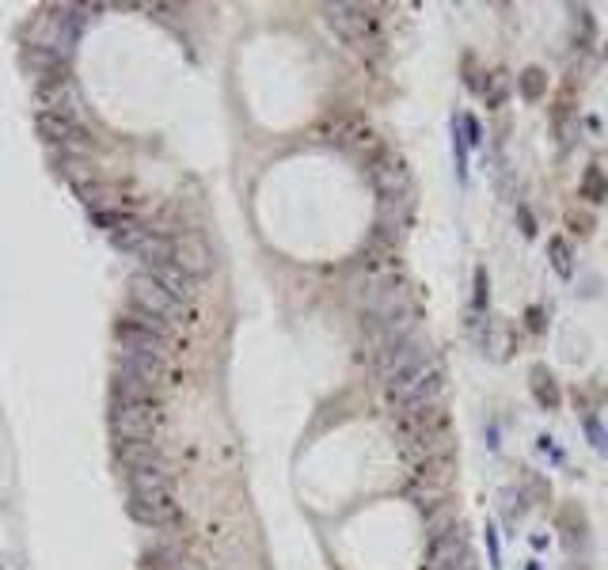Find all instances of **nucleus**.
<instances>
[{
	"label": "nucleus",
	"mask_w": 608,
	"mask_h": 570,
	"mask_svg": "<svg viewBox=\"0 0 608 570\" xmlns=\"http://www.w3.org/2000/svg\"><path fill=\"white\" fill-rule=\"evenodd\" d=\"M384 392H388V399H392L396 415H403V411H415V407L441 403V392H445V369H441V361H437V358L422 361V365H418V369H411L407 377L392 380Z\"/></svg>",
	"instance_id": "1"
},
{
	"label": "nucleus",
	"mask_w": 608,
	"mask_h": 570,
	"mask_svg": "<svg viewBox=\"0 0 608 570\" xmlns=\"http://www.w3.org/2000/svg\"><path fill=\"white\" fill-rule=\"evenodd\" d=\"M323 16H327V27H331L350 50H361V54L380 50V27L377 19L369 16V8H361V4H327Z\"/></svg>",
	"instance_id": "2"
},
{
	"label": "nucleus",
	"mask_w": 608,
	"mask_h": 570,
	"mask_svg": "<svg viewBox=\"0 0 608 570\" xmlns=\"http://www.w3.org/2000/svg\"><path fill=\"white\" fill-rule=\"evenodd\" d=\"M160 426L156 399H111V430L122 441H152Z\"/></svg>",
	"instance_id": "3"
},
{
	"label": "nucleus",
	"mask_w": 608,
	"mask_h": 570,
	"mask_svg": "<svg viewBox=\"0 0 608 570\" xmlns=\"http://www.w3.org/2000/svg\"><path fill=\"white\" fill-rule=\"evenodd\" d=\"M453 456H434V460H426V464H418L415 468V483H411V498H415L418 506L426 513L441 510V506H449V494H453Z\"/></svg>",
	"instance_id": "4"
},
{
	"label": "nucleus",
	"mask_w": 608,
	"mask_h": 570,
	"mask_svg": "<svg viewBox=\"0 0 608 570\" xmlns=\"http://www.w3.org/2000/svg\"><path fill=\"white\" fill-rule=\"evenodd\" d=\"M130 308L141 312V316H149V320H160L168 323V327H175V323L183 320V308H187V304H179L152 274L141 270V274L130 278Z\"/></svg>",
	"instance_id": "5"
},
{
	"label": "nucleus",
	"mask_w": 608,
	"mask_h": 570,
	"mask_svg": "<svg viewBox=\"0 0 608 570\" xmlns=\"http://www.w3.org/2000/svg\"><path fill=\"white\" fill-rule=\"evenodd\" d=\"M377 358V377L380 384L388 388L392 380L407 377L411 369H418L422 361H430L434 354H430V342L422 339V335H407L403 342H396V346H388V350H380V354H373Z\"/></svg>",
	"instance_id": "6"
},
{
	"label": "nucleus",
	"mask_w": 608,
	"mask_h": 570,
	"mask_svg": "<svg viewBox=\"0 0 608 570\" xmlns=\"http://www.w3.org/2000/svg\"><path fill=\"white\" fill-rule=\"evenodd\" d=\"M426 570H475L472 548H468V532L464 525L430 536V551H426Z\"/></svg>",
	"instance_id": "7"
},
{
	"label": "nucleus",
	"mask_w": 608,
	"mask_h": 570,
	"mask_svg": "<svg viewBox=\"0 0 608 570\" xmlns=\"http://www.w3.org/2000/svg\"><path fill=\"white\" fill-rule=\"evenodd\" d=\"M126 513H130L137 525L145 529H171L179 521V506L171 491H145V494H130L126 498Z\"/></svg>",
	"instance_id": "8"
},
{
	"label": "nucleus",
	"mask_w": 608,
	"mask_h": 570,
	"mask_svg": "<svg viewBox=\"0 0 608 570\" xmlns=\"http://www.w3.org/2000/svg\"><path fill=\"white\" fill-rule=\"evenodd\" d=\"M369 175H373V187H377L380 202H411L415 183H411V171H407L403 160H396V156H380V160H373Z\"/></svg>",
	"instance_id": "9"
},
{
	"label": "nucleus",
	"mask_w": 608,
	"mask_h": 570,
	"mask_svg": "<svg viewBox=\"0 0 608 570\" xmlns=\"http://www.w3.org/2000/svg\"><path fill=\"white\" fill-rule=\"evenodd\" d=\"M38 133L50 141V145H61V149H69V156L88 149V130L76 122V118H57V114H42L38 111L35 118Z\"/></svg>",
	"instance_id": "10"
},
{
	"label": "nucleus",
	"mask_w": 608,
	"mask_h": 570,
	"mask_svg": "<svg viewBox=\"0 0 608 570\" xmlns=\"http://www.w3.org/2000/svg\"><path fill=\"white\" fill-rule=\"evenodd\" d=\"M114 335H118V346H122V354H141V358H156L164 361V335H156L149 327H141V323H133L130 316L126 320H118L114 327Z\"/></svg>",
	"instance_id": "11"
},
{
	"label": "nucleus",
	"mask_w": 608,
	"mask_h": 570,
	"mask_svg": "<svg viewBox=\"0 0 608 570\" xmlns=\"http://www.w3.org/2000/svg\"><path fill=\"white\" fill-rule=\"evenodd\" d=\"M171 259L183 266L194 282H198V278H206L209 270H213V251H209V244L198 236V232L175 236V255H171Z\"/></svg>",
	"instance_id": "12"
},
{
	"label": "nucleus",
	"mask_w": 608,
	"mask_h": 570,
	"mask_svg": "<svg viewBox=\"0 0 608 570\" xmlns=\"http://www.w3.org/2000/svg\"><path fill=\"white\" fill-rule=\"evenodd\" d=\"M126 479H130V494H145V491H171L175 483V472L164 456L156 460H145L137 468H126Z\"/></svg>",
	"instance_id": "13"
},
{
	"label": "nucleus",
	"mask_w": 608,
	"mask_h": 570,
	"mask_svg": "<svg viewBox=\"0 0 608 570\" xmlns=\"http://www.w3.org/2000/svg\"><path fill=\"white\" fill-rule=\"evenodd\" d=\"M145 274H152V278L164 285L179 304H190L194 301V293H198V282H194V278H190L187 270L175 263V259H171V263L152 266V270H145Z\"/></svg>",
	"instance_id": "14"
},
{
	"label": "nucleus",
	"mask_w": 608,
	"mask_h": 570,
	"mask_svg": "<svg viewBox=\"0 0 608 570\" xmlns=\"http://www.w3.org/2000/svg\"><path fill=\"white\" fill-rule=\"evenodd\" d=\"M529 380H532V396H536V403H540L544 411H555V407L563 403V392H559V384H555V377H551V369L536 365Z\"/></svg>",
	"instance_id": "15"
},
{
	"label": "nucleus",
	"mask_w": 608,
	"mask_h": 570,
	"mask_svg": "<svg viewBox=\"0 0 608 570\" xmlns=\"http://www.w3.org/2000/svg\"><path fill=\"white\" fill-rule=\"evenodd\" d=\"M156 456H164L156 441H122V445H118V460H122L126 468H137V464L156 460Z\"/></svg>",
	"instance_id": "16"
},
{
	"label": "nucleus",
	"mask_w": 608,
	"mask_h": 570,
	"mask_svg": "<svg viewBox=\"0 0 608 570\" xmlns=\"http://www.w3.org/2000/svg\"><path fill=\"white\" fill-rule=\"evenodd\" d=\"M517 92H521V99H525V103L544 99V92H548V73H544V69H536V65H529L525 73L517 76Z\"/></svg>",
	"instance_id": "17"
},
{
	"label": "nucleus",
	"mask_w": 608,
	"mask_h": 570,
	"mask_svg": "<svg viewBox=\"0 0 608 570\" xmlns=\"http://www.w3.org/2000/svg\"><path fill=\"white\" fill-rule=\"evenodd\" d=\"M582 198H589V202H605L608 198V175L597 168L586 171V179H582Z\"/></svg>",
	"instance_id": "18"
},
{
	"label": "nucleus",
	"mask_w": 608,
	"mask_h": 570,
	"mask_svg": "<svg viewBox=\"0 0 608 570\" xmlns=\"http://www.w3.org/2000/svg\"><path fill=\"white\" fill-rule=\"evenodd\" d=\"M570 23H574V42H578V46H589V42H593V19H589V12L582 4L570 8Z\"/></svg>",
	"instance_id": "19"
},
{
	"label": "nucleus",
	"mask_w": 608,
	"mask_h": 570,
	"mask_svg": "<svg viewBox=\"0 0 608 570\" xmlns=\"http://www.w3.org/2000/svg\"><path fill=\"white\" fill-rule=\"evenodd\" d=\"M548 255H551V266H555L563 278H570V270H574V266H570V247H567V240H563V236H551Z\"/></svg>",
	"instance_id": "20"
},
{
	"label": "nucleus",
	"mask_w": 608,
	"mask_h": 570,
	"mask_svg": "<svg viewBox=\"0 0 608 570\" xmlns=\"http://www.w3.org/2000/svg\"><path fill=\"white\" fill-rule=\"evenodd\" d=\"M567 225L578 232V236H589L593 228H597V217L586 213V209H567Z\"/></svg>",
	"instance_id": "21"
},
{
	"label": "nucleus",
	"mask_w": 608,
	"mask_h": 570,
	"mask_svg": "<svg viewBox=\"0 0 608 570\" xmlns=\"http://www.w3.org/2000/svg\"><path fill=\"white\" fill-rule=\"evenodd\" d=\"M475 316H487V270H475Z\"/></svg>",
	"instance_id": "22"
},
{
	"label": "nucleus",
	"mask_w": 608,
	"mask_h": 570,
	"mask_svg": "<svg viewBox=\"0 0 608 570\" xmlns=\"http://www.w3.org/2000/svg\"><path fill=\"white\" fill-rule=\"evenodd\" d=\"M487 107H502V99H506V84H502V73H494L487 80Z\"/></svg>",
	"instance_id": "23"
},
{
	"label": "nucleus",
	"mask_w": 608,
	"mask_h": 570,
	"mask_svg": "<svg viewBox=\"0 0 608 570\" xmlns=\"http://www.w3.org/2000/svg\"><path fill=\"white\" fill-rule=\"evenodd\" d=\"M517 225H521L525 236H536V217H532L529 206H517Z\"/></svg>",
	"instance_id": "24"
},
{
	"label": "nucleus",
	"mask_w": 608,
	"mask_h": 570,
	"mask_svg": "<svg viewBox=\"0 0 608 570\" xmlns=\"http://www.w3.org/2000/svg\"><path fill=\"white\" fill-rule=\"evenodd\" d=\"M460 126H464V130H468V137H464V145H479V122H475V114H464V118H460Z\"/></svg>",
	"instance_id": "25"
},
{
	"label": "nucleus",
	"mask_w": 608,
	"mask_h": 570,
	"mask_svg": "<svg viewBox=\"0 0 608 570\" xmlns=\"http://www.w3.org/2000/svg\"><path fill=\"white\" fill-rule=\"evenodd\" d=\"M586 434H589V441H593V445H601V449H605V430H601L593 418H586Z\"/></svg>",
	"instance_id": "26"
},
{
	"label": "nucleus",
	"mask_w": 608,
	"mask_h": 570,
	"mask_svg": "<svg viewBox=\"0 0 608 570\" xmlns=\"http://www.w3.org/2000/svg\"><path fill=\"white\" fill-rule=\"evenodd\" d=\"M525 320H529L532 331H544V312H540V308H529V316H525Z\"/></svg>",
	"instance_id": "27"
},
{
	"label": "nucleus",
	"mask_w": 608,
	"mask_h": 570,
	"mask_svg": "<svg viewBox=\"0 0 608 570\" xmlns=\"http://www.w3.org/2000/svg\"><path fill=\"white\" fill-rule=\"evenodd\" d=\"M487 548H491V563L498 567V532L487 529Z\"/></svg>",
	"instance_id": "28"
},
{
	"label": "nucleus",
	"mask_w": 608,
	"mask_h": 570,
	"mask_svg": "<svg viewBox=\"0 0 608 570\" xmlns=\"http://www.w3.org/2000/svg\"><path fill=\"white\" fill-rule=\"evenodd\" d=\"M529 570H540V567H536V563H529Z\"/></svg>",
	"instance_id": "29"
},
{
	"label": "nucleus",
	"mask_w": 608,
	"mask_h": 570,
	"mask_svg": "<svg viewBox=\"0 0 608 570\" xmlns=\"http://www.w3.org/2000/svg\"><path fill=\"white\" fill-rule=\"evenodd\" d=\"M605 57H608V50H605Z\"/></svg>",
	"instance_id": "30"
}]
</instances>
